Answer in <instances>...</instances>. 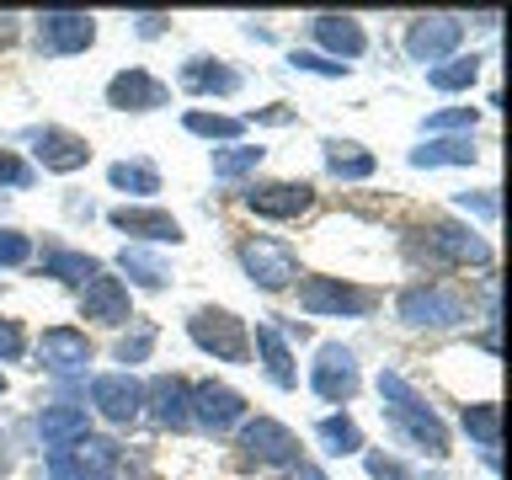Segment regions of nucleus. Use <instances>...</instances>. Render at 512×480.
Wrapping results in <instances>:
<instances>
[{
	"label": "nucleus",
	"instance_id": "nucleus-11",
	"mask_svg": "<svg viewBox=\"0 0 512 480\" xmlns=\"http://www.w3.org/2000/svg\"><path fill=\"white\" fill-rule=\"evenodd\" d=\"M107 224L118 235H134V246H182L187 240L182 219L166 214V208H155V203H118L107 214Z\"/></svg>",
	"mask_w": 512,
	"mask_h": 480
},
{
	"label": "nucleus",
	"instance_id": "nucleus-36",
	"mask_svg": "<svg viewBox=\"0 0 512 480\" xmlns=\"http://www.w3.org/2000/svg\"><path fill=\"white\" fill-rule=\"evenodd\" d=\"M32 262V235L16 224H0V272L6 267H27Z\"/></svg>",
	"mask_w": 512,
	"mask_h": 480
},
{
	"label": "nucleus",
	"instance_id": "nucleus-39",
	"mask_svg": "<svg viewBox=\"0 0 512 480\" xmlns=\"http://www.w3.org/2000/svg\"><path fill=\"white\" fill-rule=\"evenodd\" d=\"M32 182H38V171L27 166L16 150H0V187H11V192H27Z\"/></svg>",
	"mask_w": 512,
	"mask_h": 480
},
{
	"label": "nucleus",
	"instance_id": "nucleus-32",
	"mask_svg": "<svg viewBox=\"0 0 512 480\" xmlns=\"http://www.w3.org/2000/svg\"><path fill=\"white\" fill-rule=\"evenodd\" d=\"M107 182H112V192L155 198V192H160V171L150 166V160H112V166H107Z\"/></svg>",
	"mask_w": 512,
	"mask_h": 480
},
{
	"label": "nucleus",
	"instance_id": "nucleus-43",
	"mask_svg": "<svg viewBox=\"0 0 512 480\" xmlns=\"http://www.w3.org/2000/svg\"><path fill=\"white\" fill-rule=\"evenodd\" d=\"M128 22H134V32H139V38H160L171 16H160V11H139V16H128Z\"/></svg>",
	"mask_w": 512,
	"mask_h": 480
},
{
	"label": "nucleus",
	"instance_id": "nucleus-40",
	"mask_svg": "<svg viewBox=\"0 0 512 480\" xmlns=\"http://www.w3.org/2000/svg\"><path fill=\"white\" fill-rule=\"evenodd\" d=\"M454 203H459V214H475V219H486V224H491L496 214H502V203H496V192H491V187H480V192H459Z\"/></svg>",
	"mask_w": 512,
	"mask_h": 480
},
{
	"label": "nucleus",
	"instance_id": "nucleus-17",
	"mask_svg": "<svg viewBox=\"0 0 512 480\" xmlns=\"http://www.w3.org/2000/svg\"><path fill=\"white\" fill-rule=\"evenodd\" d=\"M80 315L96 320V326H112L123 331L128 320H134V294H128V283L118 278V272H96V278L80 288Z\"/></svg>",
	"mask_w": 512,
	"mask_h": 480
},
{
	"label": "nucleus",
	"instance_id": "nucleus-1",
	"mask_svg": "<svg viewBox=\"0 0 512 480\" xmlns=\"http://www.w3.org/2000/svg\"><path fill=\"white\" fill-rule=\"evenodd\" d=\"M379 411H384V427L395 432L400 443H411L416 454L427 459H448V427L443 416L427 406V395L416 390L406 374H395V368H379Z\"/></svg>",
	"mask_w": 512,
	"mask_h": 480
},
{
	"label": "nucleus",
	"instance_id": "nucleus-44",
	"mask_svg": "<svg viewBox=\"0 0 512 480\" xmlns=\"http://www.w3.org/2000/svg\"><path fill=\"white\" fill-rule=\"evenodd\" d=\"M16 43H22V16L0 11V48H16Z\"/></svg>",
	"mask_w": 512,
	"mask_h": 480
},
{
	"label": "nucleus",
	"instance_id": "nucleus-10",
	"mask_svg": "<svg viewBox=\"0 0 512 480\" xmlns=\"http://www.w3.org/2000/svg\"><path fill=\"white\" fill-rule=\"evenodd\" d=\"M187 411L203 432L224 438V432H235L240 422H246V395H240L235 384H224V379H198L192 395H187Z\"/></svg>",
	"mask_w": 512,
	"mask_h": 480
},
{
	"label": "nucleus",
	"instance_id": "nucleus-42",
	"mask_svg": "<svg viewBox=\"0 0 512 480\" xmlns=\"http://www.w3.org/2000/svg\"><path fill=\"white\" fill-rule=\"evenodd\" d=\"M43 475L48 480H86V470L75 464V448H54V454H43Z\"/></svg>",
	"mask_w": 512,
	"mask_h": 480
},
{
	"label": "nucleus",
	"instance_id": "nucleus-33",
	"mask_svg": "<svg viewBox=\"0 0 512 480\" xmlns=\"http://www.w3.org/2000/svg\"><path fill=\"white\" fill-rule=\"evenodd\" d=\"M459 427L470 432L475 448H496L502 443V406H496V400H475V406L459 411Z\"/></svg>",
	"mask_w": 512,
	"mask_h": 480
},
{
	"label": "nucleus",
	"instance_id": "nucleus-13",
	"mask_svg": "<svg viewBox=\"0 0 512 480\" xmlns=\"http://www.w3.org/2000/svg\"><path fill=\"white\" fill-rule=\"evenodd\" d=\"M27 144H32V160L54 176H75V171H86V160H91V144L80 139L75 128H59V123L27 128Z\"/></svg>",
	"mask_w": 512,
	"mask_h": 480
},
{
	"label": "nucleus",
	"instance_id": "nucleus-45",
	"mask_svg": "<svg viewBox=\"0 0 512 480\" xmlns=\"http://www.w3.org/2000/svg\"><path fill=\"white\" fill-rule=\"evenodd\" d=\"M294 118H299V112L288 107V102H272V107L256 112V123H272V128H283V123H294Z\"/></svg>",
	"mask_w": 512,
	"mask_h": 480
},
{
	"label": "nucleus",
	"instance_id": "nucleus-18",
	"mask_svg": "<svg viewBox=\"0 0 512 480\" xmlns=\"http://www.w3.org/2000/svg\"><path fill=\"white\" fill-rule=\"evenodd\" d=\"M107 107L112 112H160L171 107V86L160 75H150L144 64H128L107 80Z\"/></svg>",
	"mask_w": 512,
	"mask_h": 480
},
{
	"label": "nucleus",
	"instance_id": "nucleus-25",
	"mask_svg": "<svg viewBox=\"0 0 512 480\" xmlns=\"http://www.w3.org/2000/svg\"><path fill=\"white\" fill-rule=\"evenodd\" d=\"M118 272L128 278V288H150V294L171 288V262H160L150 246H123L118 251Z\"/></svg>",
	"mask_w": 512,
	"mask_h": 480
},
{
	"label": "nucleus",
	"instance_id": "nucleus-38",
	"mask_svg": "<svg viewBox=\"0 0 512 480\" xmlns=\"http://www.w3.org/2000/svg\"><path fill=\"white\" fill-rule=\"evenodd\" d=\"M363 470L368 480H416L411 464H400L395 454H379V448H363Z\"/></svg>",
	"mask_w": 512,
	"mask_h": 480
},
{
	"label": "nucleus",
	"instance_id": "nucleus-31",
	"mask_svg": "<svg viewBox=\"0 0 512 480\" xmlns=\"http://www.w3.org/2000/svg\"><path fill=\"white\" fill-rule=\"evenodd\" d=\"M475 80H480V59L475 54H454V59H443V64H432V70H427V86L443 91V96L470 91Z\"/></svg>",
	"mask_w": 512,
	"mask_h": 480
},
{
	"label": "nucleus",
	"instance_id": "nucleus-46",
	"mask_svg": "<svg viewBox=\"0 0 512 480\" xmlns=\"http://www.w3.org/2000/svg\"><path fill=\"white\" fill-rule=\"evenodd\" d=\"M475 342H480V352H491V358H496V347H502V326H496V320H486V331H480Z\"/></svg>",
	"mask_w": 512,
	"mask_h": 480
},
{
	"label": "nucleus",
	"instance_id": "nucleus-26",
	"mask_svg": "<svg viewBox=\"0 0 512 480\" xmlns=\"http://www.w3.org/2000/svg\"><path fill=\"white\" fill-rule=\"evenodd\" d=\"M43 278H54V283H70V288H86L96 272H102V262H96L91 251H70V246H54V251H43V262H38Z\"/></svg>",
	"mask_w": 512,
	"mask_h": 480
},
{
	"label": "nucleus",
	"instance_id": "nucleus-9",
	"mask_svg": "<svg viewBox=\"0 0 512 480\" xmlns=\"http://www.w3.org/2000/svg\"><path fill=\"white\" fill-rule=\"evenodd\" d=\"M464 43V22L448 11H432V16H411L406 22V59L422 64V70H432V64L454 59Z\"/></svg>",
	"mask_w": 512,
	"mask_h": 480
},
{
	"label": "nucleus",
	"instance_id": "nucleus-34",
	"mask_svg": "<svg viewBox=\"0 0 512 480\" xmlns=\"http://www.w3.org/2000/svg\"><path fill=\"white\" fill-rule=\"evenodd\" d=\"M208 160H214L219 182H240V176H251L256 166H262L267 150H262V144H224V150H214Z\"/></svg>",
	"mask_w": 512,
	"mask_h": 480
},
{
	"label": "nucleus",
	"instance_id": "nucleus-12",
	"mask_svg": "<svg viewBox=\"0 0 512 480\" xmlns=\"http://www.w3.org/2000/svg\"><path fill=\"white\" fill-rule=\"evenodd\" d=\"M422 240H427V251L438 256V262H448V267H491V240L475 235L470 224L432 219L422 230Z\"/></svg>",
	"mask_w": 512,
	"mask_h": 480
},
{
	"label": "nucleus",
	"instance_id": "nucleus-19",
	"mask_svg": "<svg viewBox=\"0 0 512 480\" xmlns=\"http://www.w3.org/2000/svg\"><path fill=\"white\" fill-rule=\"evenodd\" d=\"M187 395H192V379H182V374H155L150 384H144V411H150L155 427L187 432V427H192Z\"/></svg>",
	"mask_w": 512,
	"mask_h": 480
},
{
	"label": "nucleus",
	"instance_id": "nucleus-22",
	"mask_svg": "<svg viewBox=\"0 0 512 480\" xmlns=\"http://www.w3.org/2000/svg\"><path fill=\"white\" fill-rule=\"evenodd\" d=\"M187 96H235L240 91V70L230 59H208V54H192L182 70H176Z\"/></svg>",
	"mask_w": 512,
	"mask_h": 480
},
{
	"label": "nucleus",
	"instance_id": "nucleus-3",
	"mask_svg": "<svg viewBox=\"0 0 512 480\" xmlns=\"http://www.w3.org/2000/svg\"><path fill=\"white\" fill-rule=\"evenodd\" d=\"M187 336L192 347L219 363H251V326L235 310H224V304H198L187 315Z\"/></svg>",
	"mask_w": 512,
	"mask_h": 480
},
{
	"label": "nucleus",
	"instance_id": "nucleus-27",
	"mask_svg": "<svg viewBox=\"0 0 512 480\" xmlns=\"http://www.w3.org/2000/svg\"><path fill=\"white\" fill-rule=\"evenodd\" d=\"M406 160L416 171H438V166H475L480 150H475V139H422Z\"/></svg>",
	"mask_w": 512,
	"mask_h": 480
},
{
	"label": "nucleus",
	"instance_id": "nucleus-6",
	"mask_svg": "<svg viewBox=\"0 0 512 480\" xmlns=\"http://www.w3.org/2000/svg\"><path fill=\"white\" fill-rule=\"evenodd\" d=\"M379 288H363V283H347V278H299V310L304 315H336V320H363L379 310Z\"/></svg>",
	"mask_w": 512,
	"mask_h": 480
},
{
	"label": "nucleus",
	"instance_id": "nucleus-7",
	"mask_svg": "<svg viewBox=\"0 0 512 480\" xmlns=\"http://www.w3.org/2000/svg\"><path fill=\"white\" fill-rule=\"evenodd\" d=\"M310 390L326 400V406H352V395L363 390L358 352L342 347V342H320L315 347V363H310Z\"/></svg>",
	"mask_w": 512,
	"mask_h": 480
},
{
	"label": "nucleus",
	"instance_id": "nucleus-24",
	"mask_svg": "<svg viewBox=\"0 0 512 480\" xmlns=\"http://www.w3.org/2000/svg\"><path fill=\"white\" fill-rule=\"evenodd\" d=\"M320 150H326V171L336 176V182H368V176L379 171L374 150H363L358 139H326Z\"/></svg>",
	"mask_w": 512,
	"mask_h": 480
},
{
	"label": "nucleus",
	"instance_id": "nucleus-41",
	"mask_svg": "<svg viewBox=\"0 0 512 480\" xmlns=\"http://www.w3.org/2000/svg\"><path fill=\"white\" fill-rule=\"evenodd\" d=\"M22 352H27V331H22V320L0 315V363H16Z\"/></svg>",
	"mask_w": 512,
	"mask_h": 480
},
{
	"label": "nucleus",
	"instance_id": "nucleus-28",
	"mask_svg": "<svg viewBox=\"0 0 512 480\" xmlns=\"http://www.w3.org/2000/svg\"><path fill=\"white\" fill-rule=\"evenodd\" d=\"M315 443L326 448L331 459H352V454H363V427L352 422L347 411H331L315 422Z\"/></svg>",
	"mask_w": 512,
	"mask_h": 480
},
{
	"label": "nucleus",
	"instance_id": "nucleus-35",
	"mask_svg": "<svg viewBox=\"0 0 512 480\" xmlns=\"http://www.w3.org/2000/svg\"><path fill=\"white\" fill-rule=\"evenodd\" d=\"M118 459H123V448L112 443V438H96V432L75 443V464L86 475H112V470H118Z\"/></svg>",
	"mask_w": 512,
	"mask_h": 480
},
{
	"label": "nucleus",
	"instance_id": "nucleus-15",
	"mask_svg": "<svg viewBox=\"0 0 512 480\" xmlns=\"http://www.w3.org/2000/svg\"><path fill=\"white\" fill-rule=\"evenodd\" d=\"M38 368L43 374H54V379H70V374H86V363L96 358V347H91V336L80 331V326H48L38 336Z\"/></svg>",
	"mask_w": 512,
	"mask_h": 480
},
{
	"label": "nucleus",
	"instance_id": "nucleus-23",
	"mask_svg": "<svg viewBox=\"0 0 512 480\" xmlns=\"http://www.w3.org/2000/svg\"><path fill=\"white\" fill-rule=\"evenodd\" d=\"M251 347H256V358H262V374L278 384V390H299V363H294V347L278 336V326L272 320H262L251 336Z\"/></svg>",
	"mask_w": 512,
	"mask_h": 480
},
{
	"label": "nucleus",
	"instance_id": "nucleus-50",
	"mask_svg": "<svg viewBox=\"0 0 512 480\" xmlns=\"http://www.w3.org/2000/svg\"><path fill=\"white\" fill-rule=\"evenodd\" d=\"M0 395H6V374H0Z\"/></svg>",
	"mask_w": 512,
	"mask_h": 480
},
{
	"label": "nucleus",
	"instance_id": "nucleus-5",
	"mask_svg": "<svg viewBox=\"0 0 512 480\" xmlns=\"http://www.w3.org/2000/svg\"><path fill=\"white\" fill-rule=\"evenodd\" d=\"M395 315H400V326H411V331H454L470 320V304L459 294H448L443 283H406L395 294Z\"/></svg>",
	"mask_w": 512,
	"mask_h": 480
},
{
	"label": "nucleus",
	"instance_id": "nucleus-2",
	"mask_svg": "<svg viewBox=\"0 0 512 480\" xmlns=\"http://www.w3.org/2000/svg\"><path fill=\"white\" fill-rule=\"evenodd\" d=\"M304 459L299 432L283 427L278 416H246L235 438V464L240 470H294Z\"/></svg>",
	"mask_w": 512,
	"mask_h": 480
},
{
	"label": "nucleus",
	"instance_id": "nucleus-49",
	"mask_svg": "<svg viewBox=\"0 0 512 480\" xmlns=\"http://www.w3.org/2000/svg\"><path fill=\"white\" fill-rule=\"evenodd\" d=\"M86 480H118V475H86Z\"/></svg>",
	"mask_w": 512,
	"mask_h": 480
},
{
	"label": "nucleus",
	"instance_id": "nucleus-14",
	"mask_svg": "<svg viewBox=\"0 0 512 480\" xmlns=\"http://www.w3.org/2000/svg\"><path fill=\"white\" fill-rule=\"evenodd\" d=\"M240 203L251 208L256 219H299L315 208V187L310 182H288V176H272V182H251L240 192Z\"/></svg>",
	"mask_w": 512,
	"mask_h": 480
},
{
	"label": "nucleus",
	"instance_id": "nucleus-29",
	"mask_svg": "<svg viewBox=\"0 0 512 480\" xmlns=\"http://www.w3.org/2000/svg\"><path fill=\"white\" fill-rule=\"evenodd\" d=\"M182 128L198 139H219V144H240L246 134V118H230V112H208V107H187L182 112Z\"/></svg>",
	"mask_w": 512,
	"mask_h": 480
},
{
	"label": "nucleus",
	"instance_id": "nucleus-30",
	"mask_svg": "<svg viewBox=\"0 0 512 480\" xmlns=\"http://www.w3.org/2000/svg\"><path fill=\"white\" fill-rule=\"evenodd\" d=\"M155 342H160V326H155V320H139V315H134V320H128V331L112 342V358H118L123 374H128L134 363H150Z\"/></svg>",
	"mask_w": 512,
	"mask_h": 480
},
{
	"label": "nucleus",
	"instance_id": "nucleus-48",
	"mask_svg": "<svg viewBox=\"0 0 512 480\" xmlns=\"http://www.w3.org/2000/svg\"><path fill=\"white\" fill-rule=\"evenodd\" d=\"M11 470H16V454H11V438L0 432V480H6Z\"/></svg>",
	"mask_w": 512,
	"mask_h": 480
},
{
	"label": "nucleus",
	"instance_id": "nucleus-47",
	"mask_svg": "<svg viewBox=\"0 0 512 480\" xmlns=\"http://www.w3.org/2000/svg\"><path fill=\"white\" fill-rule=\"evenodd\" d=\"M288 480H326V470H320V464H310V459H299L294 470H288Z\"/></svg>",
	"mask_w": 512,
	"mask_h": 480
},
{
	"label": "nucleus",
	"instance_id": "nucleus-16",
	"mask_svg": "<svg viewBox=\"0 0 512 480\" xmlns=\"http://www.w3.org/2000/svg\"><path fill=\"white\" fill-rule=\"evenodd\" d=\"M96 416H107L112 427H128L144 416V384L134 374H123V368H112V374H96L91 379V406Z\"/></svg>",
	"mask_w": 512,
	"mask_h": 480
},
{
	"label": "nucleus",
	"instance_id": "nucleus-4",
	"mask_svg": "<svg viewBox=\"0 0 512 480\" xmlns=\"http://www.w3.org/2000/svg\"><path fill=\"white\" fill-rule=\"evenodd\" d=\"M235 262H240V272L262 288V294H283V288H294L304 272H299V251L288 246V240H278V235H246L235 246Z\"/></svg>",
	"mask_w": 512,
	"mask_h": 480
},
{
	"label": "nucleus",
	"instance_id": "nucleus-21",
	"mask_svg": "<svg viewBox=\"0 0 512 480\" xmlns=\"http://www.w3.org/2000/svg\"><path fill=\"white\" fill-rule=\"evenodd\" d=\"M38 438H43V454L75 448L80 438H91V411L75 406V400H48V406L38 411Z\"/></svg>",
	"mask_w": 512,
	"mask_h": 480
},
{
	"label": "nucleus",
	"instance_id": "nucleus-37",
	"mask_svg": "<svg viewBox=\"0 0 512 480\" xmlns=\"http://www.w3.org/2000/svg\"><path fill=\"white\" fill-rule=\"evenodd\" d=\"M288 64H294L299 75H326V80L352 75V64H336V59H326V54H315V48H294V54H288Z\"/></svg>",
	"mask_w": 512,
	"mask_h": 480
},
{
	"label": "nucleus",
	"instance_id": "nucleus-8",
	"mask_svg": "<svg viewBox=\"0 0 512 480\" xmlns=\"http://www.w3.org/2000/svg\"><path fill=\"white\" fill-rule=\"evenodd\" d=\"M32 43L43 59H70L96 43V16L91 11H38L32 16Z\"/></svg>",
	"mask_w": 512,
	"mask_h": 480
},
{
	"label": "nucleus",
	"instance_id": "nucleus-20",
	"mask_svg": "<svg viewBox=\"0 0 512 480\" xmlns=\"http://www.w3.org/2000/svg\"><path fill=\"white\" fill-rule=\"evenodd\" d=\"M310 38L320 43V54L336 59V64H352V59H363V54H368V32H363L358 16L320 11V16H310Z\"/></svg>",
	"mask_w": 512,
	"mask_h": 480
}]
</instances>
